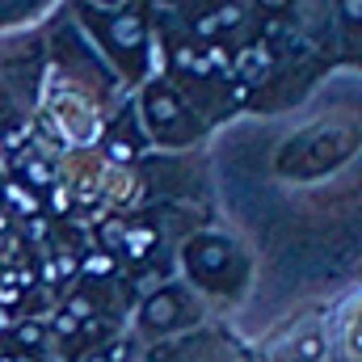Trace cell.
<instances>
[{"label": "cell", "mask_w": 362, "mask_h": 362, "mask_svg": "<svg viewBox=\"0 0 362 362\" xmlns=\"http://www.w3.org/2000/svg\"><path fill=\"white\" fill-rule=\"evenodd\" d=\"M232 262H236V245L223 236H198L185 245V270L202 286H211V278H219Z\"/></svg>", "instance_id": "6da1fadb"}, {"label": "cell", "mask_w": 362, "mask_h": 362, "mask_svg": "<svg viewBox=\"0 0 362 362\" xmlns=\"http://www.w3.org/2000/svg\"><path fill=\"white\" fill-rule=\"evenodd\" d=\"M185 320H194V308H189V299L181 295L177 286L156 291V295L139 308V325H144L148 333H169V329H177Z\"/></svg>", "instance_id": "7a4b0ae2"}, {"label": "cell", "mask_w": 362, "mask_h": 362, "mask_svg": "<svg viewBox=\"0 0 362 362\" xmlns=\"http://www.w3.org/2000/svg\"><path fill=\"white\" fill-rule=\"evenodd\" d=\"M181 101H177V93L169 89V85H152L148 89V122H152V131L156 135H165V139H177L173 135V127L181 122Z\"/></svg>", "instance_id": "3957f363"}, {"label": "cell", "mask_w": 362, "mask_h": 362, "mask_svg": "<svg viewBox=\"0 0 362 362\" xmlns=\"http://www.w3.org/2000/svg\"><path fill=\"white\" fill-rule=\"evenodd\" d=\"M122 249L139 262V257H148V253L156 249V232H152V228H144V232H139V228H131V232H127V240H122Z\"/></svg>", "instance_id": "277c9868"}, {"label": "cell", "mask_w": 362, "mask_h": 362, "mask_svg": "<svg viewBox=\"0 0 362 362\" xmlns=\"http://www.w3.org/2000/svg\"><path fill=\"white\" fill-rule=\"evenodd\" d=\"M122 358H127V346L122 341H114V346L105 341V346H93L85 362H122Z\"/></svg>", "instance_id": "5b68a950"}, {"label": "cell", "mask_w": 362, "mask_h": 362, "mask_svg": "<svg viewBox=\"0 0 362 362\" xmlns=\"http://www.w3.org/2000/svg\"><path fill=\"white\" fill-rule=\"evenodd\" d=\"M17 341H21V346L42 341V325H21V329H17Z\"/></svg>", "instance_id": "8992f818"}, {"label": "cell", "mask_w": 362, "mask_h": 362, "mask_svg": "<svg viewBox=\"0 0 362 362\" xmlns=\"http://www.w3.org/2000/svg\"><path fill=\"white\" fill-rule=\"evenodd\" d=\"M341 17H346L350 25H358V17H362V0H341Z\"/></svg>", "instance_id": "52a82bcc"}, {"label": "cell", "mask_w": 362, "mask_h": 362, "mask_svg": "<svg viewBox=\"0 0 362 362\" xmlns=\"http://www.w3.org/2000/svg\"><path fill=\"white\" fill-rule=\"evenodd\" d=\"M25 173H30V185H51V169L47 165H30Z\"/></svg>", "instance_id": "ba28073f"}, {"label": "cell", "mask_w": 362, "mask_h": 362, "mask_svg": "<svg viewBox=\"0 0 362 362\" xmlns=\"http://www.w3.org/2000/svg\"><path fill=\"white\" fill-rule=\"evenodd\" d=\"M0 362H38L30 350H8V354H0Z\"/></svg>", "instance_id": "9c48e42d"}, {"label": "cell", "mask_w": 362, "mask_h": 362, "mask_svg": "<svg viewBox=\"0 0 362 362\" xmlns=\"http://www.w3.org/2000/svg\"><path fill=\"white\" fill-rule=\"evenodd\" d=\"M17 291L21 286H0V303H17Z\"/></svg>", "instance_id": "30bf717a"}, {"label": "cell", "mask_w": 362, "mask_h": 362, "mask_svg": "<svg viewBox=\"0 0 362 362\" xmlns=\"http://www.w3.org/2000/svg\"><path fill=\"white\" fill-rule=\"evenodd\" d=\"M257 4H262V8H270V13H282L291 0H257Z\"/></svg>", "instance_id": "8fae6325"}, {"label": "cell", "mask_w": 362, "mask_h": 362, "mask_svg": "<svg viewBox=\"0 0 362 362\" xmlns=\"http://www.w3.org/2000/svg\"><path fill=\"white\" fill-rule=\"evenodd\" d=\"M101 4H114V0H101Z\"/></svg>", "instance_id": "7c38bea8"}, {"label": "cell", "mask_w": 362, "mask_h": 362, "mask_svg": "<svg viewBox=\"0 0 362 362\" xmlns=\"http://www.w3.org/2000/svg\"><path fill=\"white\" fill-rule=\"evenodd\" d=\"M295 362H308V358H295Z\"/></svg>", "instance_id": "4fadbf2b"}]
</instances>
